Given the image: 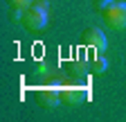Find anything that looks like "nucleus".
<instances>
[{"mask_svg":"<svg viewBox=\"0 0 126 122\" xmlns=\"http://www.w3.org/2000/svg\"><path fill=\"white\" fill-rule=\"evenodd\" d=\"M81 43H83V48H88L92 52H104L108 48V41H106V36H104V32H101L99 27H88V29H83Z\"/></svg>","mask_w":126,"mask_h":122,"instance_id":"4","label":"nucleus"},{"mask_svg":"<svg viewBox=\"0 0 126 122\" xmlns=\"http://www.w3.org/2000/svg\"><path fill=\"white\" fill-rule=\"evenodd\" d=\"M65 72L74 79H86L90 75V59L81 57V54H74L68 63H65Z\"/></svg>","mask_w":126,"mask_h":122,"instance_id":"5","label":"nucleus"},{"mask_svg":"<svg viewBox=\"0 0 126 122\" xmlns=\"http://www.w3.org/2000/svg\"><path fill=\"white\" fill-rule=\"evenodd\" d=\"M101 16L110 29H126V2L113 0L106 9H101Z\"/></svg>","mask_w":126,"mask_h":122,"instance_id":"2","label":"nucleus"},{"mask_svg":"<svg viewBox=\"0 0 126 122\" xmlns=\"http://www.w3.org/2000/svg\"><path fill=\"white\" fill-rule=\"evenodd\" d=\"M7 2L14 7V9H18V11H23V9H27L32 2H34V0H7Z\"/></svg>","mask_w":126,"mask_h":122,"instance_id":"8","label":"nucleus"},{"mask_svg":"<svg viewBox=\"0 0 126 122\" xmlns=\"http://www.w3.org/2000/svg\"><path fill=\"white\" fill-rule=\"evenodd\" d=\"M36 100H38V104L47 106V109H52V106H56V104L61 102V90H59L56 86H45V88H38Z\"/></svg>","mask_w":126,"mask_h":122,"instance_id":"6","label":"nucleus"},{"mask_svg":"<svg viewBox=\"0 0 126 122\" xmlns=\"http://www.w3.org/2000/svg\"><path fill=\"white\" fill-rule=\"evenodd\" d=\"M106 68H108V59L104 57V52H92V57H90V72L92 75H101V72H106Z\"/></svg>","mask_w":126,"mask_h":122,"instance_id":"7","label":"nucleus"},{"mask_svg":"<svg viewBox=\"0 0 126 122\" xmlns=\"http://www.w3.org/2000/svg\"><path fill=\"white\" fill-rule=\"evenodd\" d=\"M20 23L27 32H41L47 25V0H34L20 14Z\"/></svg>","mask_w":126,"mask_h":122,"instance_id":"1","label":"nucleus"},{"mask_svg":"<svg viewBox=\"0 0 126 122\" xmlns=\"http://www.w3.org/2000/svg\"><path fill=\"white\" fill-rule=\"evenodd\" d=\"M61 102L63 104H68V106H77V104H81L86 102L88 97V86L86 84H61Z\"/></svg>","mask_w":126,"mask_h":122,"instance_id":"3","label":"nucleus"},{"mask_svg":"<svg viewBox=\"0 0 126 122\" xmlns=\"http://www.w3.org/2000/svg\"><path fill=\"white\" fill-rule=\"evenodd\" d=\"M113 0H94V9H106Z\"/></svg>","mask_w":126,"mask_h":122,"instance_id":"9","label":"nucleus"}]
</instances>
